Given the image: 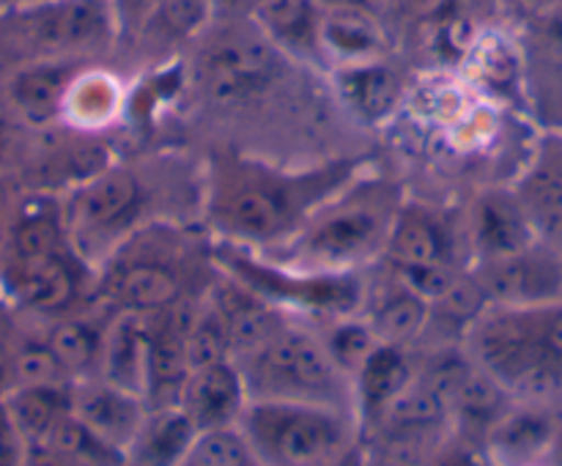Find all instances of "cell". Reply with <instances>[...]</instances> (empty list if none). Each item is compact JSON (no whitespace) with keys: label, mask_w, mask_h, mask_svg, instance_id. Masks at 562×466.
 Returning <instances> with one entry per match:
<instances>
[{"label":"cell","mask_w":562,"mask_h":466,"mask_svg":"<svg viewBox=\"0 0 562 466\" xmlns=\"http://www.w3.org/2000/svg\"><path fill=\"white\" fill-rule=\"evenodd\" d=\"M368 162L329 157L274 162L236 148H214L203 162L201 225L214 241L269 252L285 245Z\"/></svg>","instance_id":"obj_1"},{"label":"cell","mask_w":562,"mask_h":466,"mask_svg":"<svg viewBox=\"0 0 562 466\" xmlns=\"http://www.w3.org/2000/svg\"><path fill=\"white\" fill-rule=\"evenodd\" d=\"M217 263L201 223L159 219L137 228L93 269V305L154 316L209 294Z\"/></svg>","instance_id":"obj_2"},{"label":"cell","mask_w":562,"mask_h":466,"mask_svg":"<svg viewBox=\"0 0 562 466\" xmlns=\"http://www.w3.org/2000/svg\"><path fill=\"white\" fill-rule=\"evenodd\" d=\"M187 192L201 195L203 168L187 173L179 159H113L60 195L66 241L82 263L97 269L137 228L159 219H179L168 212L165 201H181Z\"/></svg>","instance_id":"obj_3"},{"label":"cell","mask_w":562,"mask_h":466,"mask_svg":"<svg viewBox=\"0 0 562 466\" xmlns=\"http://www.w3.org/2000/svg\"><path fill=\"white\" fill-rule=\"evenodd\" d=\"M404 201L398 181L366 168L285 245L261 255L302 272H368L384 258Z\"/></svg>","instance_id":"obj_4"},{"label":"cell","mask_w":562,"mask_h":466,"mask_svg":"<svg viewBox=\"0 0 562 466\" xmlns=\"http://www.w3.org/2000/svg\"><path fill=\"white\" fill-rule=\"evenodd\" d=\"M464 349L514 400L562 406V302L488 305L467 329Z\"/></svg>","instance_id":"obj_5"},{"label":"cell","mask_w":562,"mask_h":466,"mask_svg":"<svg viewBox=\"0 0 562 466\" xmlns=\"http://www.w3.org/2000/svg\"><path fill=\"white\" fill-rule=\"evenodd\" d=\"M250 400H285L355 411L351 378L338 367L316 321L291 316L278 332L236 356Z\"/></svg>","instance_id":"obj_6"},{"label":"cell","mask_w":562,"mask_h":466,"mask_svg":"<svg viewBox=\"0 0 562 466\" xmlns=\"http://www.w3.org/2000/svg\"><path fill=\"white\" fill-rule=\"evenodd\" d=\"M239 428L267 466H344L360 450L355 411L285 400H250Z\"/></svg>","instance_id":"obj_7"},{"label":"cell","mask_w":562,"mask_h":466,"mask_svg":"<svg viewBox=\"0 0 562 466\" xmlns=\"http://www.w3.org/2000/svg\"><path fill=\"white\" fill-rule=\"evenodd\" d=\"M212 255L220 272L291 316L322 323L362 312L366 272H302L261 252L214 239Z\"/></svg>","instance_id":"obj_8"},{"label":"cell","mask_w":562,"mask_h":466,"mask_svg":"<svg viewBox=\"0 0 562 466\" xmlns=\"http://www.w3.org/2000/svg\"><path fill=\"white\" fill-rule=\"evenodd\" d=\"M3 14L31 60H80V55L104 47L115 36L110 0H47L14 5Z\"/></svg>","instance_id":"obj_9"},{"label":"cell","mask_w":562,"mask_h":466,"mask_svg":"<svg viewBox=\"0 0 562 466\" xmlns=\"http://www.w3.org/2000/svg\"><path fill=\"white\" fill-rule=\"evenodd\" d=\"M0 296L16 316L53 321L93 307V269L66 250L27 263L0 266Z\"/></svg>","instance_id":"obj_10"},{"label":"cell","mask_w":562,"mask_h":466,"mask_svg":"<svg viewBox=\"0 0 562 466\" xmlns=\"http://www.w3.org/2000/svg\"><path fill=\"white\" fill-rule=\"evenodd\" d=\"M280 49L258 31H223L201 55V77L209 99L217 104H239L267 91L278 75Z\"/></svg>","instance_id":"obj_11"},{"label":"cell","mask_w":562,"mask_h":466,"mask_svg":"<svg viewBox=\"0 0 562 466\" xmlns=\"http://www.w3.org/2000/svg\"><path fill=\"white\" fill-rule=\"evenodd\" d=\"M470 272L488 305L538 307L562 302V252L541 241L472 263Z\"/></svg>","instance_id":"obj_12"},{"label":"cell","mask_w":562,"mask_h":466,"mask_svg":"<svg viewBox=\"0 0 562 466\" xmlns=\"http://www.w3.org/2000/svg\"><path fill=\"white\" fill-rule=\"evenodd\" d=\"M379 263H390V266L448 263V266L472 269L467 223L464 228H456L453 219L439 208L406 197L390 234L387 250Z\"/></svg>","instance_id":"obj_13"},{"label":"cell","mask_w":562,"mask_h":466,"mask_svg":"<svg viewBox=\"0 0 562 466\" xmlns=\"http://www.w3.org/2000/svg\"><path fill=\"white\" fill-rule=\"evenodd\" d=\"M464 223L467 236H470L472 263L510 255V252H519L538 241L536 219L519 190L488 186V190L477 192Z\"/></svg>","instance_id":"obj_14"},{"label":"cell","mask_w":562,"mask_h":466,"mask_svg":"<svg viewBox=\"0 0 562 466\" xmlns=\"http://www.w3.org/2000/svg\"><path fill=\"white\" fill-rule=\"evenodd\" d=\"M562 425L560 406L514 400L483 442L492 466H543Z\"/></svg>","instance_id":"obj_15"},{"label":"cell","mask_w":562,"mask_h":466,"mask_svg":"<svg viewBox=\"0 0 562 466\" xmlns=\"http://www.w3.org/2000/svg\"><path fill=\"white\" fill-rule=\"evenodd\" d=\"M77 77V60H27L11 71L3 102L25 129L44 132L60 124L69 86Z\"/></svg>","instance_id":"obj_16"},{"label":"cell","mask_w":562,"mask_h":466,"mask_svg":"<svg viewBox=\"0 0 562 466\" xmlns=\"http://www.w3.org/2000/svg\"><path fill=\"white\" fill-rule=\"evenodd\" d=\"M71 414L97 433L99 439L126 455L132 439L140 431L148 414V404L143 395L110 384L108 378L93 376L82 382H71Z\"/></svg>","instance_id":"obj_17"},{"label":"cell","mask_w":562,"mask_h":466,"mask_svg":"<svg viewBox=\"0 0 562 466\" xmlns=\"http://www.w3.org/2000/svg\"><path fill=\"white\" fill-rule=\"evenodd\" d=\"M250 395L234 360H220L190 371L179 395V409L190 417L198 433L239 425Z\"/></svg>","instance_id":"obj_18"},{"label":"cell","mask_w":562,"mask_h":466,"mask_svg":"<svg viewBox=\"0 0 562 466\" xmlns=\"http://www.w3.org/2000/svg\"><path fill=\"white\" fill-rule=\"evenodd\" d=\"M415 349L390 343H379L373 349V354L362 362V367L351 378V387H355V414L357 422H360V433L376 425L379 417L415 382Z\"/></svg>","instance_id":"obj_19"},{"label":"cell","mask_w":562,"mask_h":466,"mask_svg":"<svg viewBox=\"0 0 562 466\" xmlns=\"http://www.w3.org/2000/svg\"><path fill=\"white\" fill-rule=\"evenodd\" d=\"M360 316L371 323L373 334L382 343L417 349L431 316V305L390 272L384 274L382 283H368L366 274V302Z\"/></svg>","instance_id":"obj_20"},{"label":"cell","mask_w":562,"mask_h":466,"mask_svg":"<svg viewBox=\"0 0 562 466\" xmlns=\"http://www.w3.org/2000/svg\"><path fill=\"white\" fill-rule=\"evenodd\" d=\"M108 321L110 312H104L97 305L69 312V316L53 318V321H42L44 338H47L49 349L64 365L69 382L99 376Z\"/></svg>","instance_id":"obj_21"},{"label":"cell","mask_w":562,"mask_h":466,"mask_svg":"<svg viewBox=\"0 0 562 466\" xmlns=\"http://www.w3.org/2000/svg\"><path fill=\"white\" fill-rule=\"evenodd\" d=\"M258 31L280 49L291 55L318 58L322 47L324 9L318 0H267L252 11Z\"/></svg>","instance_id":"obj_22"},{"label":"cell","mask_w":562,"mask_h":466,"mask_svg":"<svg viewBox=\"0 0 562 466\" xmlns=\"http://www.w3.org/2000/svg\"><path fill=\"white\" fill-rule=\"evenodd\" d=\"M510 406H514V398L483 367L475 365L450 400L453 436L472 447H483L488 431L497 425V420Z\"/></svg>","instance_id":"obj_23"},{"label":"cell","mask_w":562,"mask_h":466,"mask_svg":"<svg viewBox=\"0 0 562 466\" xmlns=\"http://www.w3.org/2000/svg\"><path fill=\"white\" fill-rule=\"evenodd\" d=\"M148 367V316L137 312H113L104 334L102 367L99 376L110 384L143 395Z\"/></svg>","instance_id":"obj_24"},{"label":"cell","mask_w":562,"mask_h":466,"mask_svg":"<svg viewBox=\"0 0 562 466\" xmlns=\"http://www.w3.org/2000/svg\"><path fill=\"white\" fill-rule=\"evenodd\" d=\"M195 436L198 428L179 406L148 409L140 431L126 450L124 466H176Z\"/></svg>","instance_id":"obj_25"},{"label":"cell","mask_w":562,"mask_h":466,"mask_svg":"<svg viewBox=\"0 0 562 466\" xmlns=\"http://www.w3.org/2000/svg\"><path fill=\"white\" fill-rule=\"evenodd\" d=\"M71 384H27L11 387L0 398L5 414L14 422L25 444L47 442L60 420L71 411Z\"/></svg>","instance_id":"obj_26"},{"label":"cell","mask_w":562,"mask_h":466,"mask_svg":"<svg viewBox=\"0 0 562 466\" xmlns=\"http://www.w3.org/2000/svg\"><path fill=\"white\" fill-rule=\"evenodd\" d=\"M338 91L351 113L360 115L362 121L379 124L390 113H395V104L401 99V82L398 75L376 58L362 60V64H346L338 71Z\"/></svg>","instance_id":"obj_27"},{"label":"cell","mask_w":562,"mask_h":466,"mask_svg":"<svg viewBox=\"0 0 562 466\" xmlns=\"http://www.w3.org/2000/svg\"><path fill=\"white\" fill-rule=\"evenodd\" d=\"M322 47L324 55H335L344 60V66L362 64V60H376L382 55L384 33L373 11L324 9Z\"/></svg>","instance_id":"obj_28"},{"label":"cell","mask_w":562,"mask_h":466,"mask_svg":"<svg viewBox=\"0 0 562 466\" xmlns=\"http://www.w3.org/2000/svg\"><path fill=\"white\" fill-rule=\"evenodd\" d=\"M121 113V88L102 71H82L69 86L60 124L77 132H99L113 124Z\"/></svg>","instance_id":"obj_29"},{"label":"cell","mask_w":562,"mask_h":466,"mask_svg":"<svg viewBox=\"0 0 562 466\" xmlns=\"http://www.w3.org/2000/svg\"><path fill=\"white\" fill-rule=\"evenodd\" d=\"M214 0H162L135 38L146 47L173 49L206 27Z\"/></svg>","instance_id":"obj_30"},{"label":"cell","mask_w":562,"mask_h":466,"mask_svg":"<svg viewBox=\"0 0 562 466\" xmlns=\"http://www.w3.org/2000/svg\"><path fill=\"white\" fill-rule=\"evenodd\" d=\"M322 329V338L327 343L329 354L338 362L340 371L349 378H355V373L360 371L362 362L373 354L382 340L373 334L371 323L357 312V316H344V318H329V321L318 323Z\"/></svg>","instance_id":"obj_31"},{"label":"cell","mask_w":562,"mask_h":466,"mask_svg":"<svg viewBox=\"0 0 562 466\" xmlns=\"http://www.w3.org/2000/svg\"><path fill=\"white\" fill-rule=\"evenodd\" d=\"M176 466H267L250 447L239 428H217L198 433L195 442Z\"/></svg>","instance_id":"obj_32"},{"label":"cell","mask_w":562,"mask_h":466,"mask_svg":"<svg viewBox=\"0 0 562 466\" xmlns=\"http://www.w3.org/2000/svg\"><path fill=\"white\" fill-rule=\"evenodd\" d=\"M187 360H190V371L220 360H231L228 327H225L223 316L209 299V294L198 302L195 316L187 329Z\"/></svg>","instance_id":"obj_33"},{"label":"cell","mask_w":562,"mask_h":466,"mask_svg":"<svg viewBox=\"0 0 562 466\" xmlns=\"http://www.w3.org/2000/svg\"><path fill=\"white\" fill-rule=\"evenodd\" d=\"M42 323V321H38ZM27 384H71L66 376L64 365L49 349L44 329L38 332H25L20 327L14 349V387H27Z\"/></svg>","instance_id":"obj_34"},{"label":"cell","mask_w":562,"mask_h":466,"mask_svg":"<svg viewBox=\"0 0 562 466\" xmlns=\"http://www.w3.org/2000/svg\"><path fill=\"white\" fill-rule=\"evenodd\" d=\"M27 132L31 129H25V126L14 118L9 104L0 102V170H3V173L16 175V170H20L22 159H25L27 154V146H31V143L25 140Z\"/></svg>","instance_id":"obj_35"},{"label":"cell","mask_w":562,"mask_h":466,"mask_svg":"<svg viewBox=\"0 0 562 466\" xmlns=\"http://www.w3.org/2000/svg\"><path fill=\"white\" fill-rule=\"evenodd\" d=\"M159 3L162 0H110L115 33H132V36H137L140 27L146 25L148 16L157 11Z\"/></svg>","instance_id":"obj_36"},{"label":"cell","mask_w":562,"mask_h":466,"mask_svg":"<svg viewBox=\"0 0 562 466\" xmlns=\"http://www.w3.org/2000/svg\"><path fill=\"white\" fill-rule=\"evenodd\" d=\"M20 323L11 321L9 310H0V398L14 387V349Z\"/></svg>","instance_id":"obj_37"},{"label":"cell","mask_w":562,"mask_h":466,"mask_svg":"<svg viewBox=\"0 0 562 466\" xmlns=\"http://www.w3.org/2000/svg\"><path fill=\"white\" fill-rule=\"evenodd\" d=\"M25 439L14 428V422L5 414L3 404H0V466H22L25 458Z\"/></svg>","instance_id":"obj_38"},{"label":"cell","mask_w":562,"mask_h":466,"mask_svg":"<svg viewBox=\"0 0 562 466\" xmlns=\"http://www.w3.org/2000/svg\"><path fill=\"white\" fill-rule=\"evenodd\" d=\"M434 466H492L488 458L483 455L481 447H472V444L461 442V439H450L445 444V450L439 453V458L434 461Z\"/></svg>","instance_id":"obj_39"},{"label":"cell","mask_w":562,"mask_h":466,"mask_svg":"<svg viewBox=\"0 0 562 466\" xmlns=\"http://www.w3.org/2000/svg\"><path fill=\"white\" fill-rule=\"evenodd\" d=\"M20 181L16 175L3 173L0 170V252H3V241H5V230H9L11 223V214H14L16 201H20Z\"/></svg>","instance_id":"obj_40"},{"label":"cell","mask_w":562,"mask_h":466,"mask_svg":"<svg viewBox=\"0 0 562 466\" xmlns=\"http://www.w3.org/2000/svg\"><path fill=\"white\" fill-rule=\"evenodd\" d=\"M22 466H82V464L71 458V455L55 450L53 444L38 442V444H27Z\"/></svg>","instance_id":"obj_41"},{"label":"cell","mask_w":562,"mask_h":466,"mask_svg":"<svg viewBox=\"0 0 562 466\" xmlns=\"http://www.w3.org/2000/svg\"><path fill=\"white\" fill-rule=\"evenodd\" d=\"M387 3H393L404 16H431L437 14L448 0H387Z\"/></svg>","instance_id":"obj_42"},{"label":"cell","mask_w":562,"mask_h":466,"mask_svg":"<svg viewBox=\"0 0 562 466\" xmlns=\"http://www.w3.org/2000/svg\"><path fill=\"white\" fill-rule=\"evenodd\" d=\"M217 3H223L225 9L231 11H245V14H252V11H256L261 3H267V0H217Z\"/></svg>","instance_id":"obj_43"},{"label":"cell","mask_w":562,"mask_h":466,"mask_svg":"<svg viewBox=\"0 0 562 466\" xmlns=\"http://www.w3.org/2000/svg\"><path fill=\"white\" fill-rule=\"evenodd\" d=\"M543 466H562V425H560L558 439H554L552 450H549L547 461H543Z\"/></svg>","instance_id":"obj_44"},{"label":"cell","mask_w":562,"mask_h":466,"mask_svg":"<svg viewBox=\"0 0 562 466\" xmlns=\"http://www.w3.org/2000/svg\"><path fill=\"white\" fill-rule=\"evenodd\" d=\"M344 466H362V444H360V450H357V453L355 455H351V458L349 461H346V464Z\"/></svg>","instance_id":"obj_45"},{"label":"cell","mask_w":562,"mask_h":466,"mask_svg":"<svg viewBox=\"0 0 562 466\" xmlns=\"http://www.w3.org/2000/svg\"><path fill=\"white\" fill-rule=\"evenodd\" d=\"M33 3H47V0H14V5H33ZM11 5V9H14Z\"/></svg>","instance_id":"obj_46"},{"label":"cell","mask_w":562,"mask_h":466,"mask_svg":"<svg viewBox=\"0 0 562 466\" xmlns=\"http://www.w3.org/2000/svg\"><path fill=\"white\" fill-rule=\"evenodd\" d=\"M11 5H14V0H0V14H3V11H9Z\"/></svg>","instance_id":"obj_47"}]
</instances>
